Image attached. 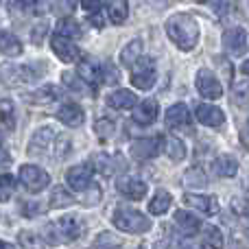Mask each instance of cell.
<instances>
[{
	"label": "cell",
	"instance_id": "obj_14",
	"mask_svg": "<svg viewBox=\"0 0 249 249\" xmlns=\"http://www.w3.org/2000/svg\"><path fill=\"white\" fill-rule=\"evenodd\" d=\"M55 225H57V232H59L61 243L77 241V238L83 234V223H81V219H77V216H72V214L61 216V219L57 221Z\"/></svg>",
	"mask_w": 249,
	"mask_h": 249
},
{
	"label": "cell",
	"instance_id": "obj_1",
	"mask_svg": "<svg viewBox=\"0 0 249 249\" xmlns=\"http://www.w3.org/2000/svg\"><path fill=\"white\" fill-rule=\"evenodd\" d=\"M166 35L177 48L193 51L199 42V24L190 13H173L164 24Z\"/></svg>",
	"mask_w": 249,
	"mask_h": 249
},
{
	"label": "cell",
	"instance_id": "obj_55",
	"mask_svg": "<svg viewBox=\"0 0 249 249\" xmlns=\"http://www.w3.org/2000/svg\"><path fill=\"white\" fill-rule=\"evenodd\" d=\"M138 249H144V247H138Z\"/></svg>",
	"mask_w": 249,
	"mask_h": 249
},
{
	"label": "cell",
	"instance_id": "obj_32",
	"mask_svg": "<svg viewBox=\"0 0 249 249\" xmlns=\"http://www.w3.org/2000/svg\"><path fill=\"white\" fill-rule=\"evenodd\" d=\"M123 247V238L116 236L112 232H101L99 236L94 238L90 249H121Z\"/></svg>",
	"mask_w": 249,
	"mask_h": 249
},
{
	"label": "cell",
	"instance_id": "obj_15",
	"mask_svg": "<svg viewBox=\"0 0 249 249\" xmlns=\"http://www.w3.org/2000/svg\"><path fill=\"white\" fill-rule=\"evenodd\" d=\"M160 116V105L155 99H144L133 107V121L138 124H153Z\"/></svg>",
	"mask_w": 249,
	"mask_h": 249
},
{
	"label": "cell",
	"instance_id": "obj_11",
	"mask_svg": "<svg viewBox=\"0 0 249 249\" xmlns=\"http://www.w3.org/2000/svg\"><path fill=\"white\" fill-rule=\"evenodd\" d=\"M223 46L230 55L234 57H241L245 55L247 51V33L245 29H238V26H232L223 33Z\"/></svg>",
	"mask_w": 249,
	"mask_h": 249
},
{
	"label": "cell",
	"instance_id": "obj_44",
	"mask_svg": "<svg viewBox=\"0 0 249 249\" xmlns=\"http://www.w3.org/2000/svg\"><path fill=\"white\" fill-rule=\"evenodd\" d=\"M203 2L210 4V9H212V11H214L219 18L228 16V11H230V0H203Z\"/></svg>",
	"mask_w": 249,
	"mask_h": 249
},
{
	"label": "cell",
	"instance_id": "obj_21",
	"mask_svg": "<svg viewBox=\"0 0 249 249\" xmlns=\"http://www.w3.org/2000/svg\"><path fill=\"white\" fill-rule=\"evenodd\" d=\"M166 124L171 129H181L190 124V112L184 103H175L166 109Z\"/></svg>",
	"mask_w": 249,
	"mask_h": 249
},
{
	"label": "cell",
	"instance_id": "obj_35",
	"mask_svg": "<svg viewBox=\"0 0 249 249\" xmlns=\"http://www.w3.org/2000/svg\"><path fill=\"white\" fill-rule=\"evenodd\" d=\"M18 243L22 245V249H44V238L39 234L31 232V230L18 234Z\"/></svg>",
	"mask_w": 249,
	"mask_h": 249
},
{
	"label": "cell",
	"instance_id": "obj_10",
	"mask_svg": "<svg viewBox=\"0 0 249 249\" xmlns=\"http://www.w3.org/2000/svg\"><path fill=\"white\" fill-rule=\"evenodd\" d=\"M51 46H53V53H55L64 64H74V61L81 57V51H79V46L72 39H66L57 33L51 37Z\"/></svg>",
	"mask_w": 249,
	"mask_h": 249
},
{
	"label": "cell",
	"instance_id": "obj_25",
	"mask_svg": "<svg viewBox=\"0 0 249 249\" xmlns=\"http://www.w3.org/2000/svg\"><path fill=\"white\" fill-rule=\"evenodd\" d=\"M77 77L86 86H96L101 81V66L94 64V61H81L77 66Z\"/></svg>",
	"mask_w": 249,
	"mask_h": 249
},
{
	"label": "cell",
	"instance_id": "obj_7",
	"mask_svg": "<svg viewBox=\"0 0 249 249\" xmlns=\"http://www.w3.org/2000/svg\"><path fill=\"white\" fill-rule=\"evenodd\" d=\"M195 86H197V92L208 101H214L223 96V86H221L219 77L212 72L210 68H199L197 77H195Z\"/></svg>",
	"mask_w": 249,
	"mask_h": 249
},
{
	"label": "cell",
	"instance_id": "obj_43",
	"mask_svg": "<svg viewBox=\"0 0 249 249\" xmlns=\"http://www.w3.org/2000/svg\"><path fill=\"white\" fill-rule=\"evenodd\" d=\"M44 210H46V208L37 201H22V206H20V212L24 216H37V214H42Z\"/></svg>",
	"mask_w": 249,
	"mask_h": 249
},
{
	"label": "cell",
	"instance_id": "obj_29",
	"mask_svg": "<svg viewBox=\"0 0 249 249\" xmlns=\"http://www.w3.org/2000/svg\"><path fill=\"white\" fill-rule=\"evenodd\" d=\"M107 16L112 24H123L129 16V4L127 0H109L107 2Z\"/></svg>",
	"mask_w": 249,
	"mask_h": 249
},
{
	"label": "cell",
	"instance_id": "obj_40",
	"mask_svg": "<svg viewBox=\"0 0 249 249\" xmlns=\"http://www.w3.org/2000/svg\"><path fill=\"white\" fill-rule=\"evenodd\" d=\"M101 81L107 83V86H114V83L121 81V72H118L116 66H112V64L101 66Z\"/></svg>",
	"mask_w": 249,
	"mask_h": 249
},
{
	"label": "cell",
	"instance_id": "obj_13",
	"mask_svg": "<svg viewBox=\"0 0 249 249\" xmlns=\"http://www.w3.org/2000/svg\"><path fill=\"white\" fill-rule=\"evenodd\" d=\"M116 188L123 197L131 199V201H140V199H144V195H146V184L142 179H138V177H131V175L121 177V179L116 181Z\"/></svg>",
	"mask_w": 249,
	"mask_h": 249
},
{
	"label": "cell",
	"instance_id": "obj_24",
	"mask_svg": "<svg viewBox=\"0 0 249 249\" xmlns=\"http://www.w3.org/2000/svg\"><path fill=\"white\" fill-rule=\"evenodd\" d=\"M22 42L16 37L13 33H9V31H2L0 29V53L7 57H20L22 55Z\"/></svg>",
	"mask_w": 249,
	"mask_h": 249
},
{
	"label": "cell",
	"instance_id": "obj_51",
	"mask_svg": "<svg viewBox=\"0 0 249 249\" xmlns=\"http://www.w3.org/2000/svg\"><path fill=\"white\" fill-rule=\"evenodd\" d=\"M0 249H16L11 245V243H4V241H0Z\"/></svg>",
	"mask_w": 249,
	"mask_h": 249
},
{
	"label": "cell",
	"instance_id": "obj_37",
	"mask_svg": "<svg viewBox=\"0 0 249 249\" xmlns=\"http://www.w3.org/2000/svg\"><path fill=\"white\" fill-rule=\"evenodd\" d=\"M16 193V177L9 175V173H2L0 175V201L7 203L9 199Z\"/></svg>",
	"mask_w": 249,
	"mask_h": 249
},
{
	"label": "cell",
	"instance_id": "obj_38",
	"mask_svg": "<svg viewBox=\"0 0 249 249\" xmlns=\"http://www.w3.org/2000/svg\"><path fill=\"white\" fill-rule=\"evenodd\" d=\"M94 131L101 140H109L114 136V131H116V124H114V121H109V118H99L94 123Z\"/></svg>",
	"mask_w": 249,
	"mask_h": 249
},
{
	"label": "cell",
	"instance_id": "obj_42",
	"mask_svg": "<svg viewBox=\"0 0 249 249\" xmlns=\"http://www.w3.org/2000/svg\"><path fill=\"white\" fill-rule=\"evenodd\" d=\"M48 35V22L46 20H42V22H37V24L31 29V42L35 44V46H39V44L44 42V37Z\"/></svg>",
	"mask_w": 249,
	"mask_h": 249
},
{
	"label": "cell",
	"instance_id": "obj_45",
	"mask_svg": "<svg viewBox=\"0 0 249 249\" xmlns=\"http://www.w3.org/2000/svg\"><path fill=\"white\" fill-rule=\"evenodd\" d=\"M64 81H66V86H68L70 90H74V92H83V88H86V83H83L81 79H79L77 74H72V72H64Z\"/></svg>",
	"mask_w": 249,
	"mask_h": 249
},
{
	"label": "cell",
	"instance_id": "obj_19",
	"mask_svg": "<svg viewBox=\"0 0 249 249\" xmlns=\"http://www.w3.org/2000/svg\"><path fill=\"white\" fill-rule=\"evenodd\" d=\"M57 99H61V88L53 86V83H46V86H42L39 90L31 92L26 96V101L33 105H48V103H55Z\"/></svg>",
	"mask_w": 249,
	"mask_h": 249
},
{
	"label": "cell",
	"instance_id": "obj_33",
	"mask_svg": "<svg viewBox=\"0 0 249 249\" xmlns=\"http://www.w3.org/2000/svg\"><path fill=\"white\" fill-rule=\"evenodd\" d=\"M184 184L188 186V188H201V186L208 184V175L206 171H203L201 166H193L186 171L184 175Z\"/></svg>",
	"mask_w": 249,
	"mask_h": 249
},
{
	"label": "cell",
	"instance_id": "obj_46",
	"mask_svg": "<svg viewBox=\"0 0 249 249\" xmlns=\"http://www.w3.org/2000/svg\"><path fill=\"white\" fill-rule=\"evenodd\" d=\"M81 7H83V11H88L90 16H94V13H101V9H103V0H81Z\"/></svg>",
	"mask_w": 249,
	"mask_h": 249
},
{
	"label": "cell",
	"instance_id": "obj_27",
	"mask_svg": "<svg viewBox=\"0 0 249 249\" xmlns=\"http://www.w3.org/2000/svg\"><path fill=\"white\" fill-rule=\"evenodd\" d=\"M140 57H142V39H131L121 51V64L124 68H131Z\"/></svg>",
	"mask_w": 249,
	"mask_h": 249
},
{
	"label": "cell",
	"instance_id": "obj_9",
	"mask_svg": "<svg viewBox=\"0 0 249 249\" xmlns=\"http://www.w3.org/2000/svg\"><path fill=\"white\" fill-rule=\"evenodd\" d=\"M92 175H94V168L90 164H77V166L68 168L66 173V181L72 190L77 193H86L88 188L92 186Z\"/></svg>",
	"mask_w": 249,
	"mask_h": 249
},
{
	"label": "cell",
	"instance_id": "obj_18",
	"mask_svg": "<svg viewBox=\"0 0 249 249\" xmlns=\"http://www.w3.org/2000/svg\"><path fill=\"white\" fill-rule=\"evenodd\" d=\"M92 166L99 171L101 175H114L118 168H123V158L121 155H107V153H96L92 158Z\"/></svg>",
	"mask_w": 249,
	"mask_h": 249
},
{
	"label": "cell",
	"instance_id": "obj_48",
	"mask_svg": "<svg viewBox=\"0 0 249 249\" xmlns=\"http://www.w3.org/2000/svg\"><path fill=\"white\" fill-rule=\"evenodd\" d=\"M234 210L238 212V214H249V201L247 199H234Z\"/></svg>",
	"mask_w": 249,
	"mask_h": 249
},
{
	"label": "cell",
	"instance_id": "obj_5",
	"mask_svg": "<svg viewBox=\"0 0 249 249\" xmlns=\"http://www.w3.org/2000/svg\"><path fill=\"white\" fill-rule=\"evenodd\" d=\"M18 179L24 186V190L29 193H42L48 184H51V175H48L44 168L35 166V164H24L18 171Z\"/></svg>",
	"mask_w": 249,
	"mask_h": 249
},
{
	"label": "cell",
	"instance_id": "obj_54",
	"mask_svg": "<svg viewBox=\"0 0 249 249\" xmlns=\"http://www.w3.org/2000/svg\"><path fill=\"white\" fill-rule=\"evenodd\" d=\"M247 129H249V121H247Z\"/></svg>",
	"mask_w": 249,
	"mask_h": 249
},
{
	"label": "cell",
	"instance_id": "obj_3",
	"mask_svg": "<svg viewBox=\"0 0 249 249\" xmlns=\"http://www.w3.org/2000/svg\"><path fill=\"white\" fill-rule=\"evenodd\" d=\"M46 64L44 61H33L26 66H11L4 64L0 66V81L4 86H24V83L37 81L42 74H46Z\"/></svg>",
	"mask_w": 249,
	"mask_h": 249
},
{
	"label": "cell",
	"instance_id": "obj_49",
	"mask_svg": "<svg viewBox=\"0 0 249 249\" xmlns=\"http://www.w3.org/2000/svg\"><path fill=\"white\" fill-rule=\"evenodd\" d=\"M9 164H11V155H9L4 149H0V171H2V168H7Z\"/></svg>",
	"mask_w": 249,
	"mask_h": 249
},
{
	"label": "cell",
	"instance_id": "obj_8",
	"mask_svg": "<svg viewBox=\"0 0 249 249\" xmlns=\"http://www.w3.org/2000/svg\"><path fill=\"white\" fill-rule=\"evenodd\" d=\"M131 155L136 160H151L155 155H160V151H164V138L153 136V138H138L129 146Z\"/></svg>",
	"mask_w": 249,
	"mask_h": 249
},
{
	"label": "cell",
	"instance_id": "obj_23",
	"mask_svg": "<svg viewBox=\"0 0 249 249\" xmlns=\"http://www.w3.org/2000/svg\"><path fill=\"white\" fill-rule=\"evenodd\" d=\"M212 168H214V173L219 177H234L238 173V160L234 158V155H219V158L214 160V164H212Z\"/></svg>",
	"mask_w": 249,
	"mask_h": 249
},
{
	"label": "cell",
	"instance_id": "obj_41",
	"mask_svg": "<svg viewBox=\"0 0 249 249\" xmlns=\"http://www.w3.org/2000/svg\"><path fill=\"white\" fill-rule=\"evenodd\" d=\"M22 13H35V16H42L46 13V2L44 0H22V7H20Z\"/></svg>",
	"mask_w": 249,
	"mask_h": 249
},
{
	"label": "cell",
	"instance_id": "obj_52",
	"mask_svg": "<svg viewBox=\"0 0 249 249\" xmlns=\"http://www.w3.org/2000/svg\"><path fill=\"white\" fill-rule=\"evenodd\" d=\"M241 70H243V74H247V77H249V59L245 61V64H243V68H241Z\"/></svg>",
	"mask_w": 249,
	"mask_h": 249
},
{
	"label": "cell",
	"instance_id": "obj_12",
	"mask_svg": "<svg viewBox=\"0 0 249 249\" xmlns=\"http://www.w3.org/2000/svg\"><path fill=\"white\" fill-rule=\"evenodd\" d=\"M184 203L188 208H195L197 212L206 216H214L219 212V201L212 195H195V193H186L184 195Z\"/></svg>",
	"mask_w": 249,
	"mask_h": 249
},
{
	"label": "cell",
	"instance_id": "obj_2",
	"mask_svg": "<svg viewBox=\"0 0 249 249\" xmlns=\"http://www.w3.org/2000/svg\"><path fill=\"white\" fill-rule=\"evenodd\" d=\"M70 149L68 138L59 136L53 127H39L29 142V155H48V151H55V158H66Z\"/></svg>",
	"mask_w": 249,
	"mask_h": 249
},
{
	"label": "cell",
	"instance_id": "obj_47",
	"mask_svg": "<svg viewBox=\"0 0 249 249\" xmlns=\"http://www.w3.org/2000/svg\"><path fill=\"white\" fill-rule=\"evenodd\" d=\"M88 190H90V195H88V197H83V203H86V206H94V203L101 199V190L96 188V186H90Z\"/></svg>",
	"mask_w": 249,
	"mask_h": 249
},
{
	"label": "cell",
	"instance_id": "obj_22",
	"mask_svg": "<svg viewBox=\"0 0 249 249\" xmlns=\"http://www.w3.org/2000/svg\"><path fill=\"white\" fill-rule=\"evenodd\" d=\"M107 105L114 109H133L138 105V101L131 90H114L107 96Z\"/></svg>",
	"mask_w": 249,
	"mask_h": 249
},
{
	"label": "cell",
	"instance_id": "obj_30",
	"mask_svg": "<svg viewBox=\"0 0 249 249\" xmlns=\"http://www.w3.org/2000/svg\"><path fill=\"white\" fill-rule=\"evenodd\" d=\"M203 232V241L210 249H223L225 247V236L216 225H201Z\"/></svg>",
	"mask_w": 249,
	"mask_h": 249
},
{
	"label": "cell",
	"instance_id": "obj_17",
	"mask_svg": "<svg viewBox=\"0 0 249 249\" xmlns=\"http://www.w3.org/2000/svg\"><path fill=\"white\" fill-rule=\"evenodd\" d=\"M57 118L59 123H64L66 127H81L83 121H86V112H83L81 105L77 103H64L57 112Z\"/></svg>",
	"mask_w": 249,
	"mask_h": 249
},
{
	"label": "cell",
	"instance_id": "obj_53",
	"mask_svg": "<svg viewBox=\"0 0 249 249\" xmlns=\"http://www.w3.org/2000/svg\"><path fill=\"white\" fill-rule=\"evenodd\" d=\"M68 4H70V7H74V4H77V0H68Z\"/></svg>",
	"mask_w": 249,
	"mask_h": 249
},
{
	"label": "cell",
	"instance_id": "obj_39",
	"mask_svg": "<svg viewBox=\"0 0 249 249\" xmlns=\"http://www.w3.org/2000/svg\"><path fill=\"white\" fill-rule=\"evenodd\" d=\"M232 96H234V103L236 105H249V81H238L234 83L232 88Z\"/></svg>",
	"mask_w": 249,
	"mask_h": 249
},
{
	"label": "cell",
	"instance_id": "obj_16",
	"mask_svg": "<svg viewBox=\"0 0 249 249\" xmlns=\"http://www.w3.org/2000/svg\"><path fill=\"white\" fill-rule=\"evenodd\" d=\"M195 116H197V121L201 124H206V127H221V124L225 123L223 109H219L212 103H201L197 107V112H195Z\"/></svg>",
	"mask_w": 249,
	"mask_h": 249
},
{
	"label": "cell",
	"instance_id": "obj_4",
	"mask_svg": "<svg viewBox=\"0 0 249 249\" xmlns=\"http://www.w3.org/2000/svg\"><path fill=\"white\" fill-rule=\"evenodd\" d=\"M112 221L121 232H127V234H144L151 230L149 216L133 210V208H127V206H118L116 210H114Z\"/></svg>",
	"mask_w": 249,
	"mask_h": 249
},
{
	"label": "cell",
	"instance_id": "obj_50",
	"mask_svg": "<svg viewBox=\"0 0 249 249\" xmlns=\"http://www.w3.org/2000/svg\"><path fill=\"white\" fill-rule=\"evenodd\" d=\"M88 20H90V24H94L96 29H103V18H101V13H94V16H90Z\"/></svg>",
	"mask_w": 249,
	"mask_h": 249
},
{
	"label": "cell",
	"instance_id": "obj_36",
	"mask_svg": "<svg viewBox=\"0 0 249 249\" xmlns=\"http://www.w3.org/2000/svg\"><path fill=\"white\" fill-rule=\"evenodd\" d=\"M16 107H13V101L9 99H2L0 101V123L4 124L7 129H13L16 127Z\"/></svg>",
	"mask_w": 249,
	"mask_h": 249
},
{
	"label": "cell",
	"instance_id": "obj_28",
	"mask_svg": "<svg viewBox=\"0 0 249 249\" xmlns=\"http://www.w3.org/2000/svg\"><path fill=\"white\" fill-rule=\"evenodd\" d=\"M57 35H61L66 39H77L83 35V31H81V24L74 18H61L57 22Z\"/></svg>",
	"mask_w": 249,
	"mask_h": 249
},
{
	"label": "cell",
	"instance_id": "obj_26",
	"mask_svg": "<svg viewBox=\"0 0 249 249\" xmlns=\"http://www.w3.org/2000/svg\"><path fill=\"white\" fill-rule=\"evenodd\" d=\"M171 203H173L171 193H166V190H158V193L153 195V199L149 201V212L153 216H162V214H166L168 212Z\"/></svg>",
	"mask_w": 249,
	"mask_h": 249
},
{
	"label": "cell",
	"instance_id": "obj_20",
	"mask_svg": "<svg viewBox=\"0 0 249 249\" xmlns=\"http://www.w3.org/2000/svg\"><path fill=\"white\" fill-rule=\"evenodd\" d=\"M175 225L186 234V236H193V234L201 232V225H203V223L199 221V216L193 214V212H188V210H177V212H175Z\"/></svg>",
	"mask_w": 249,
	"mask_h": 249
},
{
	"label": "cell",
	"instance_id": "obj_31",
	"mask_svg": "<svg viewBox=\"0 0 249 249\" xmlns=\"http://www.w3.org/2000/svg\"><path fill=\"white\" fill-rule=\"evenodd\" d=\"M164 151H166V155L173 160V162H181V160L186 158V144L175 136L164 140Z\"/></svg>",
	"mask_w": 249,
	"mask_h": 249
},
{
	"label": "cell",
	"instance_id": "obj_34",
	"mask_svg": "<svg viewBox=\"0 0 249 249\" xmlns=\"http://www.w3.org/2000/svg\"><path fill=\"white\" fill-rule=\"evenodd\" d=\"M74 203V195L68 193L64 186H57L51 193V208H68Z\"/></svg>",
	"mask_w": 249,
	"mask_h": 249
},
{
	"label": "cell",
	"instance_id": "obj_6",
	"mask_svg": "<svg viewBox=\"0 0 249 249\" xmlns=\"http://www.w3.org/2000/svg\"><path fill=\"white\" fill-rule=\"evenodd\" d=\"M131 86L138 90H151L155 86V61L151 57H140L131 66Z\"/></svg>",
	"mask_w": 249,
	"mask_h": 249
}]
</instances>
